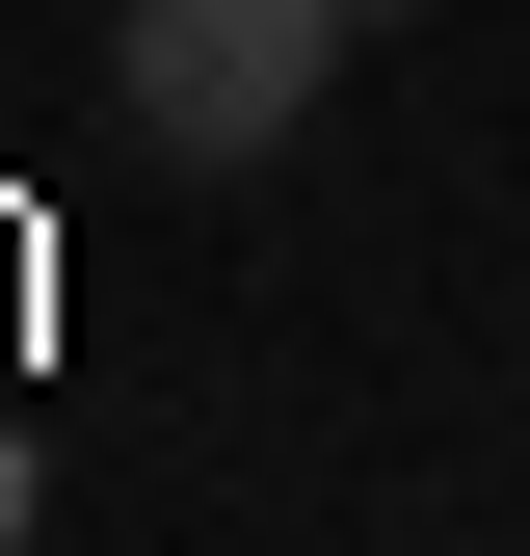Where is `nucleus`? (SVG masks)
<instances>
[{"instance_id": "1", "label": "nucleus", "mask_w": 530, "mask_h": 556, "mask_svg": "<svg viewBox=\"0 0 530 556\" xmlns=\"http://www.w3.org/2000/svg\"><path fill=\"white\" fill-rule=\"evenodd\" d=\"M345 53H371V0H106V106H132V160H265Z\"/></svg>"}, {"instance_id": "2", "label": "nucleus", "mask_w": 530, "mask_h": 556, "mask_svg": "<svg viewBox=\"0 0 530 556\" xmlns=\"http://www.w3.org/2000/svg\"><path fill=\"white\" fill-rule=\"evenodd\" d=\"M0 530H27V451H0Z\"/></svg>"}]
</instances>
